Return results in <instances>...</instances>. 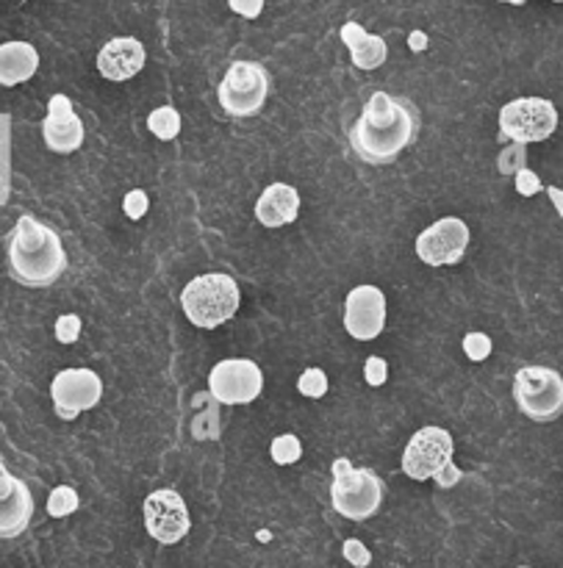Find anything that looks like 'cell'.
<instances>
[{
  "instance_id": "1",
  "label": "cell",
  "mask_w": 563,
  "mask_h": 568,
  "mask_svg": "<svg viewBox=\"0 0 563 568\" xmlns=\"http://www.w3.org/2000/svg\"><path fill=\"white\" fill-rule=\"evenodd\" d=\"M416 133V114L405 100L375 92L350 128V148L366 164H392Z\"/></svg>"
},
{
  "instance_id": "2",
  "label": "cell",
  "mask_w": 563,
  "mask_h": 568,
  "mask_svg": "<svg viewBox=\"0 0 563 568\" xmlns=\"http://www.w3.org/2000/svg\"><path fill=\"white\" fill-rule=\"evenodd\" d=\"M9 270L20 286L48 288L64 275L67 253L59 233L42 225L33 214H22L6 242Z\"/></svg>"
},
{
  "instance_id": "3",
  "label": "cell",
  "mask_w": 563,
  "mask_h": 568,
  "mask_svg": "<svg viewBox=\"0 0 563 568\" xmlns=\"http://www.w3.org/2000/svg\"><path fill=\"white\" fill-rule=\"evenodd\" d=\"M181 305L183 314L194 327L214 331V327L225 325L237 314L239 305H242V292H239V283L231 275L211 272V275H200L187 283L181 294Z\"/></svg>"
},
{
  "instance_id": "4",
  "label": "cell",
  "mask_w": 563,
  "mask_h": 568,
  "mask_svg": "<svg viewBox=\"0 0 563 568\" xmlns=\"http://www.w3.org/2000/svg\"><path fill=\"white\" fill-rule=\"evenodd\" d=\"M453 436L444 427H422L414 433L403 453V471L411 480H436L450 488L461 480V471L453 466Z\"/></svg>"
},
{
  "instance_id": "5",
  "label": "cell",
  "mask_w": 563,
  "mask_h": 568,
  "mask_svg": "<svg viewBox=\"0 0 563 568\" xmlns=\"http://www.w3.org/2000/svg\"><path fill=\"white\" fill-rule=\"evenodd\" d=\"M383 503V483L372 469H355L348 458L333 460L331 505L350 521H366Z\"/></svg>"
},
{
  "instance_id": "6",
  "label": "cell",
  "mask_w": 563,
  "mask_h": 568,
  "mask_svg": "<svg viewBox=\"0 0 563 568\" xmlns=\"http://www.w3.org/2000/svg\"><path fill=\"white\" fill-rule=\"evenodd\" d=\"M514 399L531 422H555L563 414V377L550 366H525L514 377Z\"/></svg>"
},
{
  "instance_id": "7",
  "label": "cell",
  "mask_w": 563,
  "mask_h": 568,
  "mask_svg": "<svg viewBox=\"0 0 563 568\" xmlns=\"http://www.w3.org/2000/svg\"><path fill=\"white\" fill-rule=\"evenodd\" d=\"M270 94V75L255 61H233L220 83V105L231 116H255Z\"/></svg>"
},
{
  "instance_id": "8",
  "label": "cell",
  "mask_w": 563,
  "mask_h": 568,
  "mask_svg": "<svg viewBox=\"0 0 563 568\" xmlns=\"http://www.w3.org/2000/svg\"><path fill=\"white\" fill-rule=\"evenodd\" d=\"M559 128V109L544 98L511 100L500 111V136L511 142H544Z\"/></svg>"
},
{
  "instance_id": "9",
  "label": "cell",
  "mask_w": 563,
  "mask_h": 568,
  "mask_svg": "<svg viewBox=\"0 0 563 568\" xmlns=\"http://www.w3.org/2000/svg\"><path fill=\"white\" fill-rule=\"evenodd\" d=\"M209 392L222 405H248L264 392V372L255 361L225 358L211 369Z\"/></svg>"
},
{
  "instance_id": "10",
  "label": "cell",
  "mask_w": 563,
  "mask_h": 568,
  "mask_svg": "<svg viewBox=\"0 0 563 568\" xmlns=\"http://www.w3.org/2000/svg\"><path fill=\"white\" fill-rule=\"evenodd\" d=\"M470 247V227L459 216H442L416 239V255L428 266L459 264Z\"/></svg>"
},
{
  "instance_id": "11",
  "label": "cell",
  "mask_w": 563,
  "mask_h": 568,
  "mask_svg": "<svg viewBox=\"0 0 563 568\" xmlns=\"http://www.w3.org/2000/svg\"><path fill=\"white\" fill-rule=\"evenodd\" d=\"M144 527H148V536L159 544H178L187 538L189 527V510L187 503L178 491L172 488H161L153 491L144 499Z\"/></svg>"
},
{
  "instance_id": "12",
  "label": "cell",
  "mask_w": 563,
  "mask_h": 568,
  "mask_svg": "<svg viewBox=\"0 0 563 568\" xmlns=\"http://www.w3.org/2000/svg\"><path fill=\"white\" fill-rule=\"evenodd\" d=\"M56 414L72 422L81 410L94 408L103 397V381L92 369H64L50 383Z\"/></svg>"
},
{
  "instance_id": "13",
  "label": "cell",
  "mask_w": 563,
  "mask_h": 568,
  "mask_svg": "<svg viewBox=\"0 0 563 568\" xmlns=\"http://www.w3.org/2000/svg\"><path fill=\"white\" fill-rule=\"evenodd\" d=\"M344 327L355 342H372L386 327V297L378 286H355L344 300Z\"/></svg>"
},
{
  "instance_id": "14",
  "label": "cell",
  "mask_w": 563,
  "mask_h": 568,
  "mask_svg": "<svg viewBox=\"0 0 563 568\" xmlns=\"http://www.w3.org/2000/svg\"><path fill=\"white\" fill-rule=\"evenodd\" d=\"M42 139L48 150L61 155H70L81 150L83 139H87V128H83L81 116L72 109V100L67 94H53L48 100V116L42 122Z\"/></svg>"
},
{
  "instance_id": "15",
  "label": "cell",
  "mask_w": 563,
  "mask_h": 568,
  "mask_svg": "<svg viewBox=\"0 0 563 568\" xmlns=\"http://www.w3.org/2000/svg\"><path fill=\"white\" fill-rule=\"evenodd\" d=\"M33 516V497L9 469H0V536L14 538L28 530Z\"/></svg>"
},
{
  "instance_id": "16",
  "label": "cell",
  "mask_w": 563,
  "mask_h": 568,
  "mask_svg": "<svg viewBox=\"0 0 563 568\" xmlns=\"http://www.w3.org/2000/svg\"><path fill=\"white\" fill-rule=\"evenodd\" d=\"M144 67V44L133 37H114L98 53V72L105 81H131Z\"/></svg>"
},
{
  "instance_id": "17",
  "label": "cell",
  "mask_w": 563,
  "mask_h": 568,
  "mask_svg": "<svg viewBox=\"0 0 563 568\" xmlns=\"http://www.w3.org/2000/svg\"><path fill=\"white\" fill-rule=\"evenodd\" d=\"M300 194L289 183H272L255 203V220L264 227H283L298 220Z\"/></svg>"
},
{
  "instance_id": "18",
  "label": "cell",
  "mask_w": 563,
  "mask_h": 568,
  "mask_svg": "<svg viewBox=\"0 0 563 568\" xmlns=\"http://www.w3.org/2000/svg\"><path fill=\"white\" fill-rule=\"evenodd\" d=\"M342 42L348 44L350 59H353V64L359 67V70H378L389 55L383 37L364 31V26H359V22H344Z\"/></svg>"
},
{
  "instance_id": "19",
  "label": "cell",
  "mask_w": 563,
  "mask_h": 568,
  "mask_svg": "<svg viewBox=\"0 0 563 568\" xmlns=\"http://www.w3.org/2000/svg\"><path fill=\"white\" fill-rule=\"evenodd\" d=\"M39 70V53L28 42H3L0 44V83L17 87L33 78Z\"/></svg>"
},
{
  "instance_id": "20",
  "label": "cell",
  "mask_w": 563,
  "mask_h": 568,
  "mask_svg": "<svg viewBox=\"0 0 563 568\" xmlns=\"http://www.w3.org/2000/svg\"><path fill=\"white\" fill-rule=\"evenodd\" d=\"M148 128L161 142H170V139H175L181 133V114L172 105H159L155 111H150Z\"/></svg>"
},
{
  "instance_id": "21",
  "label": "cell",
  "mask_w": 563,
  "mask_h": 568,
  "mask_svg": "<svg viewBox=\"0 0 563 568\" xmlns=\"http://www.w3.org/2000/svg\"><path fill=\"white\" fill-rule=\"evenodd\" d=\"M270 453L278 466H292L303 458V444H300V438L292 436V433H283V436L272 438Z\"/></svg>"
},
{
  "instance_id": "22",
  "label": "cell",
  "mask_w": 563,
  "mask_h": 568,
  "mask_svg": "<svg viewBox=\"0 0 563 568\" xmlns=\"http://www.w3.org/2000/svg\"><path fill=\"white\" fill-rule=\"evenodd\" d=\"M78 505H81V499H78L76 488L59 486V488H53V491H50L48 514L53 516V519H64V516L76 514Z\"/></svg>"
},
{
  "instance_id": "23",
  "label": "cell",
  "mask_w": 563,
  "mask_h": 568,
  "mask_svg": "<svg viewBox=\"0 0 563 568\" xmlns=\"http://www.w3.org/2000/svg\"><path fill=\"white\" fill-rule=\"evenodd\" d=\"M328 386H331V383H328V375L322 369H316V366L314 369H305L298 381V392L309 399L325 397Z\"/></svg>"
},
{
  "instance_id": "24",
  "label": "cell",
  "mask_w": 563,
  "mask_h": 568,
  "mask_svg": "<svg viewBox=\"0 0 563 568\" xmlns=\"http://www.w3.org/2000/svg\"><path fill=\"white\" fill-rule=\"evenodd\" d=\"M527 144H522V142H514V144H509V148L503 150V153H500V159H497V166H500V172H503V175H509V172H520V170H525V159H527Z\"/></svg>"
},
{
  "instance_id": "25",
  "label": "cell",
  "mask_w": 563,
  "mask_h": 568,
  "mask_svg": "<svg viewBox=\"0 0 563 568\" xmlns=\"http://www.w3.org/2000/svg\"><path fill=\"white\" fill-rule=\"evenodd\" d=\"M464 353L470 361H486L492 355V338L486 333H466L464 336Z\"/></svg>"
},
{
  "instance_id": "26",
  "label": "cell",
  "mask_w": 563,
  "mask_h": 568,
  "mask_svg": "<svg viewBox=\"0 0 563 568\" xmlns=\"http://www.w3.org/2000/svg\"><path fill=\"white\" fill-rule=\"evenodd\" d=\"M78 336H81V316L67 314L56 320V338H59L61 344L78 342Z\"/></svg>"
},
{
  "instance_id": "27",
  "label": "cell",
  "mask_w": 563,
  "mask_h": 568,
  "mask_svg": "<svg viewBox=\"0 0 563 568\" xmlns=\"http://www.w3.org/2000/svg\"><path fill=\"white\" fill-rule=\"evenodd\" d=\"M342 552H344V560H348V564H353L355 568H366L372 564V552L364 547V544L355 541V538L344 541Z\"/></svg>"
},
{
  "instance_id": "28",
  "label": "cell",
  "mask_w": 563,
  "mask_h": 568,
  "mask_svg": "<svg viewBox=\"0 0 563 568\" xmlns=\"http://www.w3.org/2000/svg\"><path fill=\"white\" fill-rule=\"evenodd\" d=\"M148 194L142 192V189H133V192L125 194V203H122V209H125V214L131 216V220H142L144 214H148Z\"/></svg>"
},
{
  "instance_id": "29",
  "label": "cell",
  "mask_w": 563,
  "mask_h": 568,
  "mask_svg": "<svg viewBox=\"0 0 563 568\" xmlns=\"http://www.w3.org/2000/svg\"><path fill=\"white\" fill-rule=\"evenodd\" d=\"M542 181H539V175L536 172H531L525 166V170H520L516 172V192L522 194V197H533V194H539L542 192Z\"/></svg>"
},
{
  "instance_id": "30",
  "label": "cell",
  "mask_w": 563,
  "mask_h": 568,
  "mask_svg": "<svg viewBox=\"0 0 563 568\" xmlns=\"http://www.w3.org/2000/svg\"><path fill=\"white\" fill-rule=\"evenodd\" d=\"M364 377L370 386H383L389 377V364L383 358H366L364 364Z\"/></svg>"
},
{
  "instance_id": "31",
  "label": "cell",
  "mask_w": 563,
  "mask_h": 568,
  "mask_svg": "<svg viewBox=\"0 0 563 568\" xmlns=\"http://www.w3.org/2000/svg\"><path fill=\"white\" fill-rule=\"evenodd\" d=\"M231 11L242 14L244 20H255L264 11V0H228Z\"/></svg>"
},
{
  "instance_id": "32",
  "label": "cell",
  "mask_w": 563,
  "mask_h": 568,
  "mask_svg": "<svg viewBox=\"0 0 563 568\" xmlns=\"http://www.w3.org/2000/svg\"><path fill=\"white\" fill-rule=\"evenodd\" d=\"M411 50H425L428 48V37L425 33H420V31H414L411 33Z\"/></svg>"
},
{
  "instance_id": "33",
  "label": "cell",
  "mask_w": 563,
  "mask_h": 568,
  "mask_svg": "<svg viewBox=\"0 0 563 568\" xmlns=\"http://www.w3.org/2000/svg\"><path fill=\"white\" fill-rule=\"evenodd\" d=\"M500 3H509V6H522L525 0H500Z\"/></svg>"
},
{
  "instance_id": "34",
  "label": "cell",
  "mask_w": 563,
  "mask_h": 568,
  "mask_svg": "<svg viewBox=\"0 0 563 568\" xmlns=\"http://www.w3.org/2000/svg\"><path fill=\"white\" fill-rule=\"evenodd\" d=\"M553 3H563V0H553Z\"/></svg>"
},
{
  "instance_id": "35",
  "label": "cell",
  "mask_w": 563,
  "mask_h": 568,
  "mask_svg": "<svg viewBox=\"0 0 563 568\" xmlns=\"http://www.w3.org/2000/svg\"><path fill=\"white\" fill-rule=\"evenodd\" d=\"M520 568H531V566H520Z\"/></svg>"
},
{
  "instance_id": "36",
  "label": "cell",
  "mask_w": 563,
  "mask_h": 568,
  "mask_svg": "<svg viewBox=\"0 0 563 568\" xmlns=\"http://www.w3.org/2000/svg\"><path fill=\"white\" fill-rule=\"evenodd\" d=\"M20 3H26V0H20Z\"/></svg>"
}]
</instances>
